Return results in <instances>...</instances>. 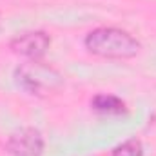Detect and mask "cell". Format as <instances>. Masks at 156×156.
<instances>
[{
    "mask_svg": "<svg viewBox=\"0 0 156 156\" xmlns=\"http://www.w3.org/2000/svg\"><path fill=\"white\" fill-rule=\"evenodd\" d=\"M91 55L113 60H127L140 53L142 45L131 33L116 27H98L87 33L83 40Z\"/></svg>",
    "mask_w": 156,
    "mask_h": 156,
    "instance_id": "6da1fadb",
    "label": "cell"
},
{
    "mask_svg": "<svg viewBox=\"0 0 156 156\" xmlns=\"http://www.w3.org/2000/svg\"><path fill=\"white\" fill-rule=\"evenodd\" d=\"M51 45V38L44 31H27L9 42V47L15 55L26 56L29 60H40Z\"/></svg>",
    "mask_w": 156,
    "mask_h": 156,
    "instance_id": "3957f363",
    "label": "cell"
},
{
    "mask_svg": "<svg viewBox=\"0 0 156 156\" xmlns=\"http://www.w3.org/2000/svg\"><path fill=\"white\" fill-rule=\"evenodd\" d=\"M111 156H144V145L140 140L131 138V140L120 144L118 147H115Z\"/></svg>",
    "mask_w": 156,
    "mask_h": 156,
    "instance_id": "8992f818",
    "label": "cell"
},
{
    "mask_svg": "<svg viewBox=\"0 0 156 156\" xmlns=\"http://www.w3.org/2000/svg\"><path fill=\"white\" fill-rule=\"evenodd\" d=\"M5 149L11 156H42L44 138L38 129L26 127L9 136Z\"/></svg>",
    "mask_w": 156,
    "mask_h": 156,
    "instance_id": "277c9868",
    "label": "cell"
},
{
    "mask_svg": "<svg viewBox=\"0 0 156 156\" xmlns=\"http://www.w3.org/2000/svg\"><path fill=\"white\" fill-rule=\"evenodd\" d=\"M15 80L18 87L33 96L51 94L64 85V76L56 69L42 64L40 60H29L18 66L15 69Z\"/></svg>",
    "mask_w": 156,
    "mask_h": 156,
    "instance_id": "7a4b0ae2",
    "label": "cell"
},
{
    "mask_svg": "<svg viewBox=\"0 0 156 156\" xmlns=\"http://www.w3.org/2000/svg\"><path fill=\"white\" fill-rule=\"evenodd\" d=\"M91 107L96 113H102V115H122V113H125V104L118 96L105 94V93H100V94L93 96Z\"/></svg>",
    "mask_w": 156,
    "mask_h": 156,
    "instance_id": "5b68a950",
    "label": "cell"
}]
</instances>
